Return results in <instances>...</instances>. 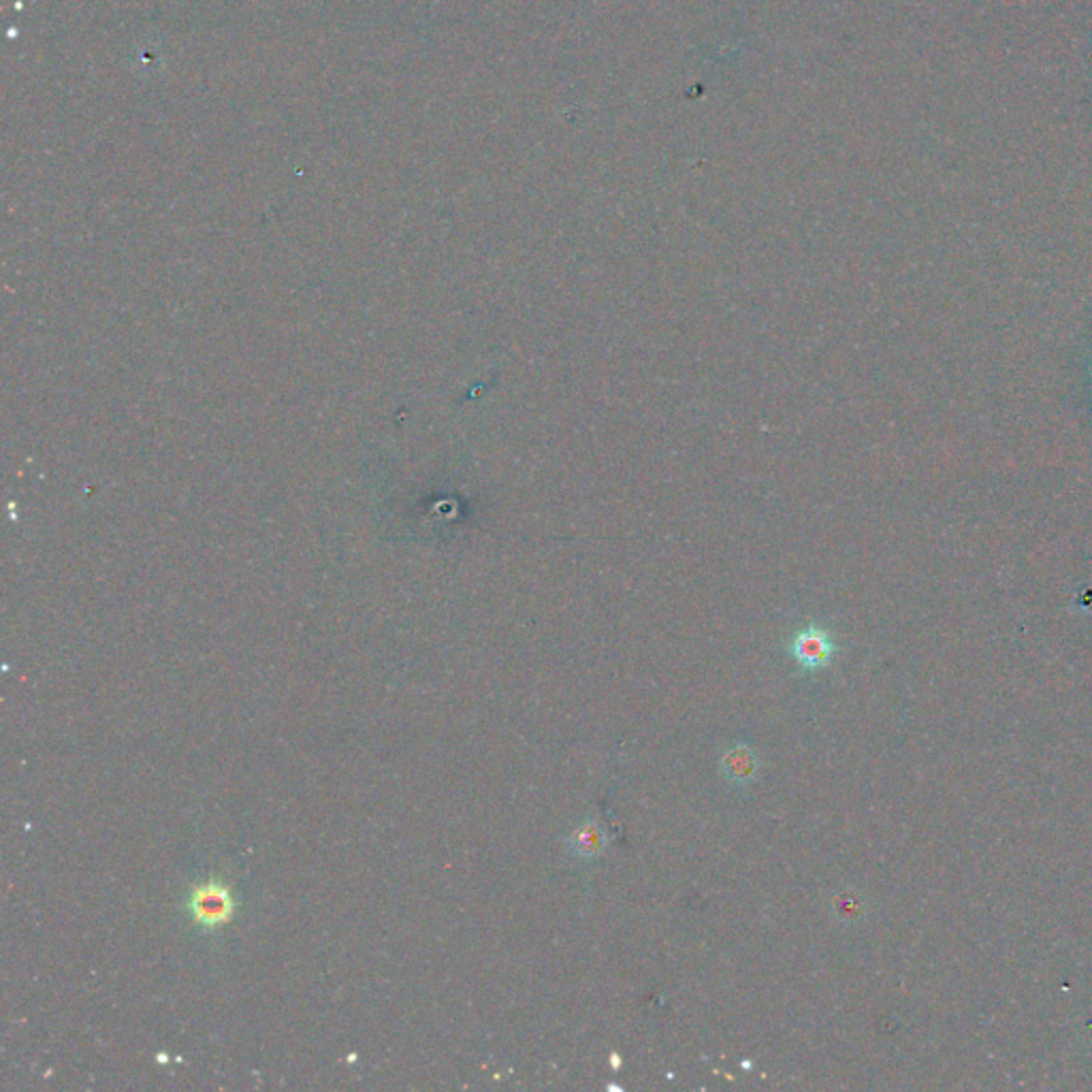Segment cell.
I'll use <instances>...</instances> for the list:
<instances>
[{"instance_id": "7a4b0ae2", "label": "cell", "mask_w": 1092, "mask_h": 1092, "mask_svg": "<svg viewBox=\"0 0 1092 1092\" xmlns=\"http://www.w3.org/2000/svg\"><path fill=\"white\" fill-rule=\"evenodd\" d=\"M788 653L804 673H817L837 655V643L833 634L817 624L800 628L788 643Z\"/></svg>"}, {"instance_id": "3957f363", "label": "cell", "mask_w": 1092, "mask_h": 1092, "mask_svg": "<svg viewBox=\"0 0 1092 1092\" xmlns=\"http://www.w3.org/2000/svg\"><path fill=\"white\" fill-rule=\"evenodd\" d=\"M759 771V757L747 743H734L726 749L722 755V775L734 783V786L745 788L755 781Z\"/></svg>"}, {"instance_id": "6da1fadb", "label": "cell", "mask_w": 1092, "mask_h": 1092, "mask_svg": "<svg viewBox=\"0 0 1092 1092\" xmlns=\"http://www.w3.org/2000/svg\"><path fill=\"white\" fill-rule=\"evenodd\" d=\"M188 913L203 931H216L225 926L235 911L233 896L220 882L197 886L188 896Z\"/></svg>"}, {"instance_id": "5b68a950", "label": "cell", "mask_w": 1092, "mask_h": 1092, "mask_svg": "<svg viewBox=\"0 0 1092 1092\" xmlns=\"http://www.w3.org/2000/svg\"><path fill=\"white\" fill-rule=\"evenodd\" d=\"M610 1064H612V1070H619V1066H622L619 1054H612V1056H610Z\"/></svg>"}, {"instance_id": "277c9868", "label": "cell", "mask_w": 1092, "mask_h": 1092, "mask_svg": "<svg viewBox=\"0 0 1092 1092\" xmlns=\"http://www.w3.org/2000/svg\"><path fill=\"white\" fill-rule=\"evenodd\" d=\"M608 843H610L608 833L596 820H585L565 839L567 849L573 851L575 858H581V860L600 858L608 849Z\"/></svg>"}]
</instances>
